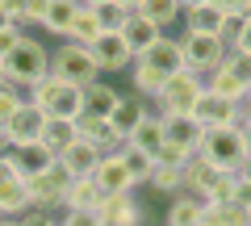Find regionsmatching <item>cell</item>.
Here are the masks:
<instances>
[{
  "mask_svg": "<svg viewBox=\"0 0 251 226\" xmlns=\"http://www.w3.org/2000/svg\"><path fill=\"white\" fill-rule=\"evenodd\" d=\"M50 75V50H46L42 42H34V34H25L17 42V50L4 54V80L13 84V88L29 92L38 80H46Z\"/></svg>",
  "mask_w": 251,
  "mask_h": 226,
  "instance_id": "obj_1",
  "label": "cell"
},
{
  "mask_svg": "<svg viewBox=\"0 0 251 226\" xmlns=\"http://www.w3.org/2000/svg\"><path fill=\"white\" fill-rule=\"evenodd\" d=\"M29 100L42 109L46 118H67V122H75V118L84 113V88H75V84L59 80V75L38 80L34 88H29Z\"/></svg>",
  "mask_w": 251,
  "mask_h": 226,
  "instance_id": "obj_2",
  "label": "cell"
},
{
  "mask_svg": "<svg viewBox=\"0 0 251 226\" xmlns=\"http://www.w3.org/2000/svg\"><path fill=\"white\" fill-rule=\"evenodd\" d=\"M197 155L205 163H214L218 172H239L243 163H247V147H243L239 126H214V130H205Z\"/></svg>",
  "mask_w": 251,
  "mask_h": 226,
  "instance_id": "obj_3",
  "label": "cell"
},
{
  "mask_svg": "<svg viewBox=\"0 0 251 226\" xmlns=\"http://www.w3.org/2000/svg\"><path fill=\"white\" fill-rule=\"evenodd\" d=\"M50 75H59V80L75 84V88H88V84L100 80V67H97V59H92L88 46L63 42L59 50H50Z\"/></svg>",
  "mask_w": 251,
  "mask_h": 226,
  "instance_id": "obj_4",
  "label": "cell"
},
{
  "mask_svg": "<svg viewBox=\"0 0 251 226\" xmlns=\"http://www.w3.org/2000/svg\"><path fill=\"white\" fill-rule=\"evenodd\" d=\"M201 88H205L201 75H193L188 67H184V72H176V75H168L163 88L155 92V109H159V118H168V113H193Z\"/></svg>",
  "mask_w": 251,
  "mask_h": 226,
  "instance_id": "obj_5",
  "label": "cell"
},
{
  "mask_svg": "<svg viewBox=\"0 0 251 226\" xmlns=\"http://www.w3.org/2000/svg\"><path fill=\"white\" fill-rule=\"evenodd\" d=\"M29 189H25V176H21L17 159H13V151L0 155V218H21L29 214Z\"/></svg>",
  "mask_w": 251,
  "mask_h": 226,
  "instance_id": "obj_6",
  "label": "cell"
},
{
  "mask_svg": "<svg viewBox=\"0 0 251 226\" xmlns=\"http://www.w3.org/2000/svg\"><path fill=\"white\" fill-rule=\"evenodd\" d=\"M67 184H72V176H67V168H63L59 159H54L46 172H38V176L25 180L29 205H34V209H63V201H67Z\"/></svg>",
  "mask_w": 251,
  "mask_h": 226,
  "instance_id": "obj_7",
  "label": "cell"
},
{
  "mask_svg": "<svg viewBox=\"0 0 251 226\" xmlns=\"http://www.w3.org/2000/svg\"><path fill=\"white\" fill-rule=\"evenodd\" d=\"M180 54H184V67L193 75H209L214 67H222V59H226V46L218 42V38H209V34H180Z\"/></svg>",
  "mask_w": 251,
  "mask_h": 226,
  "instance_id": "obj_8",
  "label": "cell"
},
{
  "mask_svg": "<svg viewBox=\"0 0 251 226\" xmlns=\"http://www.w3.org/2000/svg\"><path fill=\"white\" fill-rule=\"evenodd\" d=\"M42 130H46V113L34 105V100L25 97V105L13 113L9 122H4V134H9V151H17V147H34L42 143Z\"/></svg>",
  "mask_w": 251,
  "mask_h": 226,
  "instance_id": "obj_9",
  "label": "cell"
},
{
  "mask_svg": "<svg viewBox=\"0 0 251 226\" xmlns=\"http://www.w3.org/2000/svg\"><path fill=\"white\" fill-rule=\"evenodd\" d=\"M193 118L201 122V130H214V126H239V122H243V105H230V100L214 97L209 88H201Z\"/></svg>",
  "mask_w": 251,
  "mask_h": 226,
  "instance_id": "obj_10",
  "label": "cell"
},
{
  "mask_svg": "<svg viewBox=\"0 0 251 226\" xmlns=\"http://www.w3.org/2000/svg\"><path fill=\"white\" fill-rule=\"evenodd\" d=\"M134 63L151 67V72H155V75H163V80H168V75H176V72H184V54H180V38H168V34H163L155 46H147V50L138 54Z\"/></svg>",
  "mask_w": 251,
  "mask_h": 226,
  "instance_id": "obj_11",
  "label": "cell"
},
{
  "mask_svg": "<svg viewBox=\"0 0 251 226\" xmlns=\"http://www.w3.org/2000/svg\"><path fill=\"white\" fill-rule=\"evenodd\" d=\"M163 122V147H180V151H188V155H197V147H201V122L193 118V113H168V118H159Z\"/></svg>",
  "mask_w": 251,
  "mask_h": 226,
  "instance_id": "obj_12",
  "label": "cell"
},
{
  "mask_svg": "<svg viewBox=\"0 0 251 226\" xmlns=\"http://www.w3.org/2000/svg\"><path fill=\"white\" fill-rule=\"evenodd\" d=\"M92 184L100 189V197H122V193H134V180H130V172H126L122 155H100L97 172H92Z\"/></svg>",
  "mask_w": 251,
  "mask_h": 226,
  "instance_id": "obj_13",
  "label": "cell"
},
{
  "mask_svg": "<svg viewBox=\"0 0 251 226\" xmlns=\"http://www.w3.org/2000/svg\"><path fill=\"white\" fill-rule=\"evenodd\" d=\"M88 50H92V59H97L100 72H126V67H134V54L122 42V34H100Z\"/></svg>",
  "mask_w": 251,
  "mask_h": 226,
  "instance_id": "obj_14",
  "label": "cell"
},
{
  "mask_svg": "<svg viewBox=\"0 0 251 226\" xmlns=\"http://www.w3.org/2000/svg\"><path fill=\"white\" fill-rule=\"evenodd\" d=\"M143 118H151V109H147L143 97L130 92V97H122V100H117V109L109 113V130H113V134L122 138V147H126V138L138 130V122H143Z\"/></svg>",
  "mask_w": 251,
  "mask_h": 226,
  "instance_id": "obj_15",
  "label": "cell"
},
{
  "mask_svg": "<svg viewBox=\"0 0 251 226\" xmlns=\"http://www.w3.org/2000/svg\"><path fill=\"white\" fill-rule=\"evenodd\" d=\"M117 34H122V42L130 46V54L138 59V54H143L147 46H155V42L163 38V29L155 25V21H147L143 13H130V17H126V25L117 29Z\"/></svg>",
  "mask_w": 251,
  "mask_h": 226,
  "instance_id": "obj_16",
  "label": "cell"
},
{
  "mask_svg": "<svg viewBox=\"0 0 251 226\" xmlns=\"http://www.w3.org/2000/svg\"><path fill=\"white\" fill-rule=\"evenodd\" d=\"M75 134H80L84 143H92L100 155L122 151V138L109 130V122H105V118H88V113H80V118H75Z\"/></svg>",
  "mask_w": 251,
  "mask_h": 226,
  "instance_id": "obj_17",
  "label": "cell"
},
{
  "mask_svg": "<svg viewBox=\"0 0 251 226\" xmlns=\"http://www.w3.org/2000/svg\"><path fill=\"white\" fill-rule=\"evenodd\" d=\"M59 163L67 168V176H72V180H80V176H92V172H97L100 151H97L92 143H84V138H75V143L59 155Z\"/></svg>",
  "mask_w": 251,
  "mask_h": 226,
  "instance_id": "obj_18",
  "label": "cell"
},
{
  "mask_svg": "<svg viewBox=\"0 0 251 226\" xmlns=\"http://www.w3.org/2000/svg\"><path fill=\"white\" fill-rule=\"evenodd\" d=\"M222 21H226V9H218L214 0H205V4H197V9L184 13V29H188V34L218 38V34H222Z\"/></svg>",
  "mask_w": 251,
  "mask_h": 226,
  "instance_id": "obj_19",
  "label": "cell"
},
{
  "mask_svg": "<svg viewBox=\"0 0 251 226\" xmlns=\"http://www.w3.org/2000/svg\"><path fill=\"white\" fill-rule=\"evenodd\" d=\"M201 218H205V201L193 197V193H176L168 205V222L163 226H201Z\"/></svg>",
  "mask_w": 251,
  "mask_h": 226,
  "instance_id": "obj_20",
  "label": "cell"
},
{
  "mask_svg": "<svg viewBox=\"0 0 251 226\" xmlns=\"http://www.w3.org/2000/svg\"><path fill=\"white\" fill-rule=\"evenodd\" d=\"M97 214H100V226H109V222H143V209L134 205V193H122V197H100Z\"/></svg>",
  "mask_w": 251,
  "mask_h": 226,
  "instance_id": "obj_21",
  "label": "cell"
},
{
  "mask_svg": "<svg viewBox=\"0 0 251 226\" xmlns=\"http://www.w3.org/2000/svg\"><path fill=\"white\" fill-rule=\"evenodd\" d=\"M117 100H122V92L109 88L105 80H97V84L84 88V113H88V118H105V122H109V113L117 109Z\"/></svg>",
  "mask_w": 251,
  "mask_h": 226,
  "instance_id": "obj_22",
  "label": "cell"
},
{
  "mask_svg": "<svg viewBox=\"0 0 251 226\" xmlns=\"http://www.w3.org/2000/svg\"><path fill=\"white\" fill-rule=\"evenodd\" d=\"M205 88L214 92V97H222V100H230V105H243V92H247V84L239 80V75L230 72V67H214V72L205 75Z\"/></svg>",
  "mask_w": 251,
  "mask_h": 226,
  "instance_id": "obj_23",
  "label": "cell"
},
{
  "mask_svg": "<svg viewBox=\"0 0 251 226\" xmlns=\"http://www.w3.org/2000/svg\"><path fill=\"white\" fill-rule=\"evenodd\" d=\"M75 13H80V0H50L38 25H42L46 34H54V38H67V25H72Z\"/></svg>",
  "mask_w": 251,
  "mask_h": 226,
  "instance_id": "obj_24",
  "label": "cell"
},
{
  "mask_svg": "<svg viewBox=\"0 0 251 226\" xmlns=\"http://www.w3.org/2000/svg\"><path fill=\"white\" fill-rule=\"evenodd\" d=\"M100 34H105V29H100L97 9H84V4H80V13H75L72 25H67V42H75V46H92Z\"/></svg>",
  "mask_w": 251,
  "mask_h": 226,
  "instance_id": "obj_25",
  "label": "cell"
},
{
  "mask_svg": "<svg viewBox=\"0 0 251 226\" xmlns=\"http://www.w3.org/2000/svg\"><path fill=\"white\" fill-rule=\"evenodd\" d=\"M13 159H17V168H21V176H38V172H46V168H50L54 159H59V155L50 151V147H42V143H34V147H17V151H13Z\"/></svg>",
  "mask_w": 251,
  "mask_h": 226,
  "instance_id": "obj_26",
  "label": "cell"
},
{
  "mask_svg": "<svg viewBox=\"0 0 251 226\" xmlns=\"http://www.w3.org/2000/svg\"><path fill=\"white\" fill-rule=\"evenodd\" d=\"M126 143H134L138 151H147V155H155L159 159V151H163V122H159V113H151V118H143L138 122V130Z\"/></svg>",
  "mask_w": 251,
  "mask_h": 226,
  "instance_id": "obj_27",
  "label": "cell"
},
{
  "mask_svg": "<svg viewBox=\"0 0 251 226\" xmlns=\"http://www.w3.org/2000/svg\"><path fill=\"white\" fill-rule=\"evenodd\" d=\"M75 122H67V118H46V130H42V147H50L54 155H63L67 147L75 143Z\"/></svg>",
  "mask_w": 251,
  "mask_h": 226,
  "instance_id": "obj_28",
  "label": "cell"
},
{
  "mask_svg": "<svg viewBox=\"0 0 251 226\" xmlns=\"http://www.w3.org/2000/svg\"><path fill=\"white\" fill-rule=\"evenodd\" d=\"M117 155H122V163H126V172H130V180H134V184H147V180H151V172H155V155L138 151L134 143H126Z\"/></svg>",
  "mask_w": 251,
  "mask_h": 226,
  "instance_id": "obj_29",
  "label": "cell"
},
{
  "mask_svg": "<svg viewBox=\"0 0 251 226\" xmlns=\"http://www.w3.org/2000/svg\"><path fill=\"white\" fill-rule=\"evenodd\" d=\"M151 184L155 193H172V197H176V193H184V168H180V163H163V159H155V172H151Z\"/></svg>",
  "mask_w": 251,
  "mask_h": 226,
  "instance_id": "obj_30",
  "label": "cell"
},
{
  "mask_svg": "<svg viewBox=\"0 0 251 226\" xmlns=\"http://www.w3.org/2000/svg\"><path fill=\"white\" fill-rule=\"evenodd\" d=\"M138 13H143L147 21H155L163 34H168V25H176V17H184L180 0H143V4H138Z\"/></svg>",
  "mask_w": 251,
  "mask_h": 226,
  "instance_id": "obj_31",
  "label": "cell"
},
{
  "mask_svg": "<svg viewBox=\"0 0 251 226\" xmlns=\"http://www.w3.org/2000/svg\"><path fill=\"white\" fill-rule=\"evenodd\" d=\"M100 205V189L92 184V176H80V180L67 184V201L63 209H97Z\"/></svg>",
  "mask_w": 251,
  "mask_h": 226,
  "instance_id": "obj_32",
  "label": "cell"
},
{
  "mask_svg": "<svg viewBox=\"0 0 251 226\" xmlns=\"http://www.w3.org/2000/svg\"><path fill=\"white\" fill-rule=\"evenodd\" d=\"M205 214H209V218H218V222H226V226H251V209L234 205V201H222V205H205Z\"/></svg>",
  "mask_w": 251,
  "mask_h": 226,
  "instance_id": "obj_33",
  "label": "cell"
},
{
  "mask_svg": "<svg viewBox=\"0 0 251 226\" xmlns=\"http://www.w3.org/2000/svg\"><path fill=\"white\" fill-rule=\"evenodd\" d=\"M97 17H100V29H105V34H117V29L126 25V17H130V13H126L117 0H109V4H100V9H97Z\"/></svg>",
  "mask_w": 251,
  "mask_h": 226,
  "instance_id": "obj_34",
  "label": "cell"
},
{
  "mask_svg": "<svg viewBox=\"0 0 251 226\" xmlns=\"http://www.w3.org/2000/svg\"><path fill=\"white\" fill-rule=\"evenodd\" d=\"M21 105H25V92L13 88V84H0V126H4V122H9Z\"/></svg>",
  "mask_w": 251,
  "mask_h": 226,
  "instance_id": "obj_35",
  "label": "cell"
},
{
  "mask_svg": "<svg viewBox=\"0 0 251 226\" xmlns=\"http://www.w3.org/2000/svg\"><path fill=\"white\" fill-rule=\"evenodd\" d=\"M59 226H100V214L97 209H63Z\"/></svg>",
  "mask_w": 251,
  "mask_h": 226,
  "instance_id": "obj_36",
  "label": "cell"
},
{
  "mask_svg": "<svg viewBox=\"0 0 251 226\" xmlns=\"http://www.w3.org/2000/svg\"><path fill=\"white\" fill-rule=\"evenodd\" d=\"M243 21H247V17H243V13H226V21H222V34H218V42H222L226 50H230V46H234V38H239Z\"/></svg>",
  "mask_w": 251,
  "mask_h": 226,
  "instance_id": "obj_37",
  "label": "cell"
},
{
  "mask_svg": "<svg viewBox=\"0 0 251 226\" xmlns=\"http://www.w3.org/2000/svg\"><path fill=\"white\" fill-rule=\"evenodd\" d=\"M222 63L230 67V72L239 75L243 84H251V59H247V54H239V50H226V59H222Z\"/></svg>",
  "mask_w": 251,
  "mask_h": 226,
  "instance_id": "obj_38",
  "label": "cell"
},
{
  "mask_svg": "<svg viewBox=\"0 0 251 226\" xmlns=\"http://www.w3.org/2000/svg\"><path fill=\"white\" fill-rule=\"evenodd\" d=\"M21 38H25V29H21V25H9V29H0V59L17 50V42H21Z\"/></svg>",
  "mask_w": 251,
  "mask_h": 226,
  "instance_id": "obj_39",
  "label": "cell"
},
{
  "mask_svg": "<svg viewBox=\"0 0 251 226\" xmlns=\"http://www.w3.org/2000/svg\"><path fill=\"white\" fill-rule=\"evenodd\" d=\"M0 9L9 13V21H13V25H21V29H25V9H29V0H0Z\"/></svg>",
  "mask_w": 251,
  "mask_h": 226,
  "instance_id": "obj_40",
  "label": "cell"
},
{
  "mask_svg": "<svg viewBox=\"0 0 251 226\" xmlns=\"http://www.w3.org/2000/svg\"><path fill=\"white\" fill-rule=\"evenodd\" d=\"M230 201H234V205H243V209H251V184L243 180L239 172H234V189H230Z\"/></svg>",
  "mask_w": 251,
  "mask_h": 226,
  "instance_id": "obj_41",
  "label": "cell"
},
{
  "mask_svg": "<svg viewBox=\"0 0 251 226\" xmlns=\"http://www.w3.org/2000/svg\"><path fill=\"white\" fill-rule=\"evenodd\" d=\"M21 226H59L50 218V209H29V214H21Z\"/></svg>",
  "mask_w": 251,
  "mask_h": 226,
  "instance_id": "obj_42",
  "label": "cell"
},
{
  "mask_svg": "<svg viewBox=\"0 0 251 226\" xmlns=\"http://www.w3.org/2000/svg\"><path fill=\"white\" fill-rule=\"evenodd\" d=\"M230 50H239V54H247V59H251V21H243V29H239V38H234Z\"/></svg>",
  "mask_w": 251,
  "mask_h": 226,
  "instance_id": "obj_43",
  "label": "cell"
},
{
  "mask_svg": "<svg viewBox=\"0 0 251 226\" xmlns=\"http://www.w3.org/2000/svg\"><path fill=\"white\" fill-rule=\"evenodd\" d=\"M239 134H243V147H247V159H251V113H243V122H239Z\"/></svg>",
  "mask_w": 251,
  "mask_h": 226,
  "instance_id": "obj_44",
  "label": "cell"
},
{
  "mask_svg": "<svg viewBox=\"0 0 251 226\" xmlns=\"http://www.w3.org/2000/svg\"><path fill=\"white\" fill-rule=\"evenodd\" d=\"M218 9H226V13H243L247 9V0H214Z\"/></svg>",
  "mask_w": 251,
  "mask_h": 226,
  "instance_id": "obj_45",
  "label": "cell"
},
{
  "mask_svg": "<svg viewBox=\"0 0 251 226\" xmlns=\"http://www.w3.org/2000/svg\"><path fill=\"white\" fill-rule=\"evenodd\" d=\"M117 4H122L126 13H138V4H143V0H117Z\"/></svg>",
  "mask_w": 251,
  "mask_h": 226,
  "instance_id": "obj_46",
  "label": "cell"
},
{
  "mask_svg": "<svg viewBox=\"0 0 251 226\" xmlns=\"http://www.w3.org/2000/svg\"><path fill=\"white\" fill-rule=\"evenodd\" d=\"M243 113H251V84H247V92H243Z\"/></svg>",
  "mask_w": 251,
  "mask_h": 226,
  "instance_id": "obj_47",
  "label": "cell"
},
{
  "mask_svg": "<svg viewBox=\"0 0 251 226\" xmlns=\"http://www.w3.org/2000/svg\"><path fill=\"white\" fill-rule=\"evenodd\" d=\"M239 176H243V180L251 184V159H247V163H243V168H239Z\"/></svg>",
  "mask_w": 251,
  "mask_h": 226,
  "instance_id": "obj_48",
  "label": "cell"
},
{
  "mask_svg": "<svg viewBox=\"0 0 251 226\" xmlns=\"http://www.w3.org/2000/svg\"><path fill=\"white\" fill-rule=\"evenodd\" d=\"M197 4H205V0H180V9H184V13H188V9H197Z\"/></svg>",
  "mask_w": 251,
  "mask_h": 226,
  "instance_id": "obj_49",
  "label": "cell"
},
{
  "mask_svg": "<svg viewBox=\"0 0 251 226\" xmlns=\"http://www.w3.org/2000/svg\"><path fill=\"white\" fill-rule=\"evenodd\" d=\"M9 151V134H4V126H0V155Z\"/></svg>",
  "mask_w": 251,
  "mask_h": 226,
  "instance_id": "obj_50",
  "label": "cell"
},
{
  "mask_svg": "<svg viewBox=\"0 0 251 226\" xmlns=\"http://www.w3.org/2000/svg\"><path fill=\"white\" fill-rule=\"evenodd\" d=\"M84 9H100V4H109V0H80Z\"/></svg>",
  "mask_w": 251,
  "mask_h": 226,
  "instance_id": "obj_51",
  "label": "cell"
},
{
  "mask_svg": "<svg viewBox=\"0 0 251 226\" xmlns=\"http://www.w3.org/2000/svg\"><path fill=\"white\" fill-rule=\"evenodd\" d=\"M201 226H226V222H218V218H209V214H205V218H201Z\"/></svg>",
  "mask_w": 251,
  "mask_h": 226,
  "instance_id": "obj_52",
  "label": "cell"
},
{
  "mask_svg": "<svg viewBox=\"0 0 251 226\" xmlns=\"http://www.w3.org/2000/svg\"><path fill=\"white\" fill-rule=\"evenodd\" d=\"M9 25H13V21H9V13L0 9V29H9Z\"/></svg>",
  "mask_w": 251,
  "mask_h": 226,
  "instance_id": "obj_53",
  "label": "cell"
},
{
  "mask_svg": "<svg viewBox=\"0 0 251 226\" xmlns=\"http://www.w3.org/2000/svg\"><path fill=\"white\" fill-rule=\"evenodd\" d=\"M0 226H21V218H0Z\"/></svg>",
  "mask_w": 251,
  "mask_h": 226,
  "instance_id": "obj_54",
  "label": "cell"
},
{
  "mask_svg": "<svg viewBox=\"0 0 251 226\" xmlns=\"http://www.w3.org/2000/svg\"><path fill=\"white\" fill-rule=\"evenodd\" d=\"M109 226H143V222H109Z\"/></svg>",
  "mask_w": 251,
  "mask_h": 226,
  "instance_id": "obj_55",
  "label": "cell"
},
{
  "mask_svg": "<svg viewBox=\"0 0 251 226\" xmlns=\"http://www.w3.org/2000/svg\"><path fill=\"white\" fill-rule=\"evenodd\" d=\"M0 84H9V80H4V59H0Z\"/></svg>",
  "mask_w": 251,
  "mask_h": 226,
  "instance_id": "obj_56",
  "label": "cell"
},
{
  "mask_svg": "<svg viewBox=\"0 0 251 226\" xmlns=\"http://www.w3.org/2000/svg\"><path fill=\"white\" fill-rule=\"evenodd\" d=\"M243 17H247V21H251V0H247V9H243Z\"/></svg>",
  "mask_w": 251,
  "mask_h": 226,
  "instance_id": "obj_57",
  "label": "cell"
}]
</instances>
